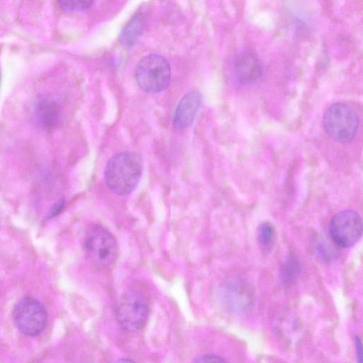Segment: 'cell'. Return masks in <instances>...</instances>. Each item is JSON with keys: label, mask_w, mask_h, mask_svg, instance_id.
Returning a JSON list of instances; mask_svg holds the SVG:
<instances>
[{"label": "cell", "mask_w": 363, "mask_h": 363, "mask_svg": "<svg viewBox=\"0 0 363 363\" xmlns=\"http://www.w3.org/2000/svg\"><path fill=\"white\" fill-rule=\"evenodd\" d=\"M359 124L356 111L342 102L330 105L323 118V125L327 135L340 143L352 140L357 133Z\"/></svg>", "instance_id": "obj_4"}, {"label": "cell", "mask_w": 363, "mask_h": 363, "mask_svg": "<svg viewBox=\"0 0 363 363\" xmlns=\"http://www.w3.org/2000/svg\"><path fill=\"white\" fill-rule=\"evenodd\" d=\"M329 233L333 242L343 248L354 245L361 238L362 222L360 216L352 210H344L332 218Z\"/></svg>", "instance_id": "obj_7"}, {"label": "cell", "mask_w": 363, "mask_h": 363, "mask_svg": "<svg viewBox=\"0 0 363 363\" xmlns=\"http://www.w3.org/2000/svg\"><path fill=\"white\" fill-rule=\"evenodd\" d=\"M113 363H135V362L131 359L123 358V359H118L116 362H114Z\"/></svg>", "instance_id": "obj_19"}, {"label": "cell", "mask_w": 363, "mask_h": 363, "mask_svg": "<svg viewBox=\"0 0 363 363\" xmlns=\"http://www.w3.org/2000/svg\"><path fill=\"white\" fill-rule=\"evenodd\" d=\"M34 112L38 124L46 130L55 128L60 118V106L53 98L40 95L34 104Z\"/></svg>", "instance_id": "obj_11"}, {"label": "cell", "mask_w": 363, "mask_h": 363, "mask_svg": "<svg viewBox=\"0 0 363 363\" xmlns=\"http://www.w3.org/2000/svg\"><path fill=\"white\" fill-rule=\"evenodd\" d=\"M274 238V229L268 222L262 223L257 228V239L264 247H269Z\"/></svg>", "instance_id": "obj_14"}, {"label": "cell", "mask_w": 363, "mask_h": 363, "mask_svg": "<svg viewBox=\"0 0 363 363\" xmlns=\"http://www.w3.org/2000/svg\"><path fill=\"white\" fill-rule=\"evenodd\" d=\"M143 172L140 156L133 152H121L113 155L104 169L107 186L114 194L125 196L138 185Z\"/></svg>", "instance_id": "obj_1"}, {"label": "cell", "mask_w": 363, "mask_h": 363, "mask_svg": "<svg viewBox=\"0 0 363 363\" xmlns=\"http://www.w3.org/2000/svg\"><path fill=\"white\" fill-rule=\"evenodd\" d=\"M234 72L240 83L249 84L259 79L262 67L259 58L253 52L244 51L235 58Z\"/></svg>", "instance_id": "obj_10"}, {"label": "cell", "mask_w": 363, "mask_h": 363, "mask_svg": "<svg viewBox=\"0 0 363 363\" xmlns=\"http://www.w3.org/2000/svg\"><path fill=\"white\" fill-rule=\"evenodd\" d=\"M300 271L299 263L296 259L290 256L281 268V280L285 284H292L297 278Z\"/></svg>", "instance_id": "obj_13"}, {"label": "cell", "mask_w": 363, "mask_h": 363, "mask_svg": "<svg viewBox=\"0 0 363 363\" xmlns=\"http://www.w3.org/2000/svg\"><path fill=\"white\" fill-rule=\"evenodd\" d=\"M135 77L138 86L145 92L160 93L170 84V65L163 56L150 54L143 57L137 64Z\"/></svg>", "instance_id": "obj_3"}, {"label": "cell", "mask_w": 363, "mask_h": 363, "mask_svg": "<svg viewBox=\"0 0 363 363\" xmlns=\"http://www.w3.org/2000/svg\"><path fill=\"white\" fill-rule=\"evenodd\" d=\"M65 206V200L63 198L60 199L50 208L48 213V218L55 217L61 213Z\"/></svg>", "instance_id": "obj_16"}, {"label": "cell", "mask_w": 363, "mask_h": 363, "mask_svg": "<svg viewBox=\"0 0 363 363\" xmlns=\"http://www.w3.org/2000/svg\"><path fill=\"white\" fill-rule=\"evenodd\" d=\"M12 317L18 330L21 333L32 337L41 333L48 318L44 306L38 300L30 296L21 298L15 305Z\"/></svg>", "instance_id": "obj_6"}, {"label": "cell", "mask_w": 363, "mask_h": 363, "mask_svg": "<svg viewBox=\"0 0 363 363\" xmlns=\"http://www.w3.org/2000/svg\"><path fill=\"white\" fill-rule=\"evenodd\" d=\"M354 344L357 363H362V342L358 336L354 337Z\"/></svg>", "instance_id": "obj_18"}, {"label": "cell", "mask_w": 363, "mask_h": 363, "mask_svg": "<svg viewBox=\"0 0 363 363\" xmlns=\"http://www.w3.org/2000/svg\"><path fill=\"white\" fill-rule=\"evenodd\" d=\"M149 313L150 303L147 296L135 288L128 289L121 295L116 308L118 321L128 331L142 329Z\"/></svg>", "instance_id": "obj_5"}, {"label": "cell", "mask_w": 363, "mask_h": 363, "mask_svg": "<svg viewBox=\"0 0 363 363\" xmlns=\"http://www.w3.org/2000/svg\"><path fill=\"white\" fill-rule=\"evenodd\" d=\"M145 18V14L138 11L122 28L119 41L123 48L130 49L135 44L143 30Z\"/></svg>", "instance_id": "obj_12"}, {"label": "cell", "mask_w": 363, "mask_h": 363, "mask_svg": "<svg viewBox=\"0 0 363 363\" xmlns=\"http://www.w3.org/2000/svg\"><path fill=\"white\" fill-rule=\"evenodd\" d=\"M0 78H1V72H0Z\"/></svg>", "instance_id": "obj_20"}, {"label": "cell", "mask_w": 363, "mask_h": 363, "mask_svg": "<svg viewBox=\"0 0 363 363\" xmlns=\"http://www.w3.org/2000/svg\"><path fill=\"white\" fill-rule=\"evenodd\" d=\"M94 1L88 0H68L57 2L59 6L69 12L82 11L89 9Z\"/></svg>", "instance_id": "obj_15"}, {"label": "cell", "mask_w": 363, "mask_h": 363, "mask_svg": "<svg viewBox=\"0 0 363 363\" xmlns=\"http://www.w3.org/2000/svg\"><path fill=\"white\" fill-rule=\"evenodd\" d=\"M86 256L94 267L104 270L111 267L117 259L118 247L113 235L105 228L94 225L84 238Z\"/></svg>", "instance_id": "obj_2"}, {"label": "cell", "mask_w": 363, "mask_h": 363, "mask_svg": "<svg viewBox=\"0 0 363 363\" xmlns=\"http://www.w3.org/2000/svg\"><path fill=\"white\" fill-rule=\"evenodd\" d=\"M202 96L197 90L186 94L179 102L173 115L172 124L178 130L189 127L201 107Z\"/></svg>", "instance_id": "obj_9"}, {"label": "cell", "mask_w": 363, "mask_h": 363, "mask_svg": "<svg viewBox=\"0 0 363 363\" xmlns=\"http://www.w3.org/2000/svg\"><path fill=\"white\" fill-rule=\"evenodd\" d=\"M194 363H227L223 358L215 354H206L197 359Z\"/></svg>", "instance_id": "obj_17"}, {"label": "cell", "mask_w": 363, "mask_h": 363, "mask_svg": "<svg viewBox=\"0 0 363 363\" xmlns=\"http://www.w3.org/2000/svg\"><path fill=\"white\" fill-rule=\"evenodd\" d=\"M221 294L227 306L235 311L245 313L252 306V290L242 279L232 278L228 280L222 286Z\"/></svg>", "instance_id": "obj_8"}]
</instances>
